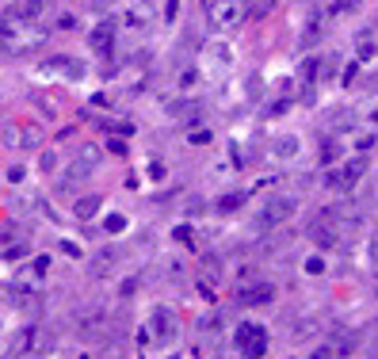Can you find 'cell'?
I'll list each match as a JSON object with an SVG mask.
<instances>
[{
	"label": "cell",
	"instance_id": "7c38bea8",
	"mask_svg": "<svg viewBox=\"0 0 378 359\" xmlns=\"http://www.w3.org/2000/svg\"><path fill=\"white\" fill-rule=\"evenodd\" d=\"M31 348H39V329H20V336H16L12 340V352L16 355H27V352H31Z\"/></svg>",
	"mask_w": 378,
	"mask_h": 359
},
{
	"label": "cell",
	"instance_id": "44dd1931",
	"mask_svg": "<svg viewBox=\"0 0 378 359\" xmlns=\"http://www.w3.org/2000/svg\"><path fill=\"white\" fill-rule=\"evenodd\" d=\"M54 165H58V157H54V153H42V168H46V172H54Z\"/></svg>",
	"mask_w": 378,
	"mask_h": 359
},
{
	"label": "cell",
	"instance_id": "7402d4cb",
	"mask_svg": "<svg viewBox=\"0 0 378 359\" xmlns=\"http://www.w3.org/2000/svg\"><path fill=\"white\" fill-rule=\"evenodd\" d=\"M359 8V0H340V12H355Z\"/></svg>",
	"mask_w": 378,
	"mask_h": 359
},
{
	"label": "cell",
	"instance_id": "7a4b0ae2",
	"mask_svg": "<svg viewBox=\"0 0 378 359\" xmlns=\"http://www.w3.org/2000/svg\"><path fill=\"white\" fill-rule=\"evenodd\" d=\"M206 12H211V23L218 27V31H233V27L244 23L249 8H244V0H211Z\"/></svg>",
	"mask_w": 378,
	"mask_h": 359
},
{
	"label": "cell",
	"instance_id": "8fae6325",
	"mask_svg": "<svg viewBox=\"0 0 378 359\" xmlns=\"http://www.w3.org/2000/svg\"><path fill=\"white\" fill-rule=\"evenodd\" d=\"M374 50H378V31H374V27L359 31V35H355V54H359V61L374 58Z\"/></svg>",
	"mask_w": 378,
	"mask_h": 359
},
{
	"label": "cell",
	"instance_id": "52a82bcc",
	"mask_svg": "<svg viewBox=\"0 0 378 359\" xmlns=\"http://www.w3.org/2000/svg\"><path fill=\"white\" fill-rule=\"evenodd\" d=\"M4 141H8V146H20V141H23V146L31 149V146H39V141H42V130L31 126V122H23V126H8Z\"/></svg>",
	"mask_w": 378,
	"mask_h": 359
},
{
	"label": "cell",
	"instance_id": "5bb4252c",
	"mask_svg": "<svg viewBox=\"0 0 378 359\" xmlns=\"http://www.w3.org/2000/svg\"><path fill=\"white\" fill-rule=\"evenodd\" d=\"M206 58H211V65H218V69H225V65L233 61V50L225 42H214L211 50H206Z\"/></svg>",
	"mask_w": 378,
	"mask_h": 359
},
{
	"label": "cell",
	"instance_id": "d6986e66",
	"mask_svg": "<svg viewBox=\"0 0 378 359\" xmlns=\"http://www.w3.org/2000/svg\"><path fill=\"white\" fill-rule=\"evenodd\" d=\"M309 359H340V355H336V348H333V344H325V348H317V352L309 355Z\"/></svg>",
	"mask_w": 378,
	"mask_h": 359
},
{
	"label": "cell",
	"instance_id": "30bf717a",
	"mask_svg": "<svg viewBox=\"0 0 378 359\" xmlns=\"http://www.w3.org/2000/svg\"><path fill=\"white\" fill-rule=\"evenodd\" d=\"M355 119H359V122H371V126H378V92H367V96L355 103Z\"/></svg>",
	"mask_w": 378,
	"mask_h": 359
},
{
	"label": "cell",
	"instance_id": "ac0fdd59",
	"mask_svg": "<svg viewBox=\"0 0 378 359\" xmlns=\"http://www.w3.org/2000/svg\"><path fill=\"white\" fill-rule=\"evenodd\" d=\"M96 211H100V199H81L77 203V218H92Z\"/></svg>",
	"mask_w": 378,
	"mask_h": 359
},
{
	"label": "cell",
	"instance_id": "ba28073f",
	"mask_svg": "<svg viewBox=\"0 0 378 359\" xmlns=\"http://www.w3.org/2000/svg\"><path fill=\"white\" fill-rule=\"evenodd\" d=\"M276 298V287L271 283H252V287H241V306H264V302Z\"/></svg>",
	"mask_w": 378,
	"mask_h": 359
},
{
	"label": "cell",
	"instance_id": "8992f818",
	"mask_svg": "<svg viewBox=\"0 0 378 359\" xmlns=\"http://www.w3.org/2000/svg\"><path fill=\"white\" fill-rule=\"evenodd\" d=\"M153 20H157L153 0H130V4H126V23L134 27V31H146V27H153Z\"/></svg>",
	"mask_w": 378,
	"mask_h": 359
},
{
	"label": "cell",
	"instance_id": "277c9868",
	"mask_svg": "<svg viewBox=\"0 0 378 359\" xmlns=\"http://www.w3.org/2000/svg\"><path fill=\"white\" fill-rule=\"evenodd\" d=\"M237 333H241V336H237L241 355H244V359H260L264 348H268V336H264V329H260V325H241Z\"/></svg>",
	"mask_w": 378,
	"mask_h": 359
},
{
	"label": "cell",
	"instance_id": "2e32d148",
	"mask_svg": "<svg viewBox=\"0 0 378 359\" xmlns=\"http://www.w3.org/2000/svg\"><path fill=\"white\" fill-rule=\"evenodd\" d=\"M195 84H199V73H195V69L179 73V92H195Z\"/></svg>",
	"mask_w": 378,
	"mask_h": 359
},
{
	"label": "cell",
	"instance_id": "5b68a950",
	"mask_svg": "<svg viewBox=\"0 0 378 359\" xmlns=\"http://www.w3.org/2000/svg\"><path fill=\"white\" fill-rule=\"evenodd\" d=\"M295 206H298L295 195H276V199H268V206H264L260 222L264 225H279V222H287L290 214H295Z\"/></svg>",
	"mask_w": 378,
	"mask_h": 359
},
{
	"label": "cell",
	"instance_id": "9c48e42d",
	"mask_svg": "<svg viewBox=\"0 0 378 359\" xmlns=\"http://www.w3.org/2000/svg\"><path fill=\"white\" fill-rule=\"evenodd\" d=\"M92 50L103 54V58H111V46H115V27L111 23H100V27H92Z\"/></svg>",
	"mask_w": 378,
	"mask_h": 359
},
{
	"label": "cell",
	"instance_id": "4fadbf2b",
	"mask_svg": "<svg viewBox=\"0 0 378 359\" xmlns=\"http://www.w3.org/2000/svg\"><path fill=\"white\" fill-rule=\"evenodd\" d=\"M298 146H302L298 134H283V138H276V157L279 160H295L298 157Z\"/></svg>",
	"mask_w": 378,
	"mask_h": 359
},
{
	"label": "cell",
	"instance_id": "e0dca14e",
	"mask_svg": "<svg viewBox=\"0 0 378 359\" xmlns=\"http://www.w3.org/2000/svg\"><path fill=\"white\" fill-rule=\"evenodd\" d=\"M237 206H244V195H225V199H218V211H222V214L237 211Z\"/></svg>",
	"mask_w": 378,
	"mask_h": 359
},
{
	"label": "cell",
	"instance_id": "6da1fadb",
	"mask_svg": "<svg viewBox=\"0 0 378 359\" xmlns=\"http://www.w3.org/2000/svg\"><path fill=\"white\" fill-rule=\"evenodd\" d=\"M42 42H46V27L12 20V16L0 20V54H8V58H23V54L39 50Z\"/></svg>",
	"mask_w": 378,
	"mask_h": 359
},
{
	"label": "cell",
	"instance_id": "ffe728a7",
	"mask_svg": "<svg viewBox=\"0 0 378 359\" xmlns=\"http://www.w3.org/2000/svg\"><path fill=\"white\" fill-rule=\"evenodd\" d=\"M306 271H309V276H321V271H325V264H321V260L314 257V260H309V264H306Z\"/></svg>",
	"mask_w": 378,
	"mask_h": 359
},
{
	"label": "cell",
	"instance_id": "3957f363",
	"mask_svg": "<svg viewBox=\"0 0 378 359\" xmlns=\"http://www.w3.org/2000/svg\"><path fill=\"white\" fill-rule=\"evenodd\" d=\"M96 160H100V149H92V146H84L77 157H73V165L65 168V176H61V184L65 187H77L81 180H88L92 176V168H96Z\"/></svg>",
	"mask_w": 378,
	"mask_h": 359
},
{
	"label": "cell",
	"instance_id": "9a60e30c",
	"mask_svg": "<svg viewBox=\"0 0 378 359\" xmlns=\"http://www.w3.org/2000/svg\"><path fill=\"white\" fill-rule=\"evenodd\" d=\"M141 84H146V69H130L126 73V92H141Z\"/></svg>",
	"mask_w": 378,
	"mask_h": 359
}]
</instances>
